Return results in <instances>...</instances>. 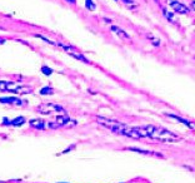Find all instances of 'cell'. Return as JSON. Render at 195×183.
Segmentation results:
<instances>
[{
  "mask_svg": "<svg viewBox=\"0 0 195 183\" xmlns=\"http://www.w3.org/2000/svg\"><path fill=\"white\" fill-rule=\"evenodd\" d=\"M145 132L146 136L151 139L160 140V142H166V143H171V142H178L180 138L176 134H174L173 132L164 129L162 127H156V126H145Z\"/></svg>",
  "mask_w": 195,
  "mask_h": 183,
  "instance_id": "obj_1",
  "label": "cell"
},
{
  "mask_svg": "<svg viewBox=\"0 0 195 183\" xmlns=\"http://www.w3.org/2000/svg\"><path fill=\"white\" fill-rule=\"evenodd\" d=\"M98 123L101 124V126H104L105 128L110 129L114 133H118V134H123L125 133V129L128 128V126H125V124L118 122V120H112V119H108V118H103V117H98L96 118Z\"/></svg>",
  "mask_w": 195,
  "mask_h": 183,
  "instance_id": "obj_2",
  "label": "cell"
},
{
  "mask_svg": "<svg viewBox=\"0 0 195 183\" xmlns=\"http://www.w3.org/2000/svg\"><path fill=\"white\" fill-rule=\"evenodd\" d=\"M0 90L3 92H9V93H31V87H24V85H18L15 83L11 82H5V80H0Z\"/></svg>",
  "mask_w": 195,
  "mask_h": 183,
  "instance_id": "obj_3",
  "label": "cell"
},
{
  "mask_svg": "<svg viewBox=\"0 0 195 183\" xmlns=\"http://www.w3.org/2000/svg\"><path fill=\"white\" fill-rule=\"evenodd\" d=\"M38 112L41 114H50V113H54V112H65L64 108L60 105H56L54 103H44L38 107Z\"/></svg>",
  "mask_w": 195,
  "mask_h": 183,
  "instance_id": "obj_4",
  "label": "cell"
},
{
  "mask_svg": "<svg viewBox=\"0 0 195 183\" xmlns=\"http://www.w3.org/2000/svg\"><path fill=\"white\" fill-rule=\"evenodd\" d=\"M168 4L173 8V10L179 13V14H188L189 13V9L186 8L184 4L179 3V2H175V0H168Z\"/></svg>",
  "mask_w": 195,
  "mask_h": 183,
  "instance_id": "obj_5",
  "label": "cell"
},
{
  "mask_svg": "<svg viewBox=\"0 0 195 183\" xmlns=\"http://www.w3.org/2000/svg\"><path fill=\"white\" fill-rule=\"evenodd\" d=\"M30 126L35 129H39V130H43L46 128V122L43 120V119H31L30 122Z\"/></svg>",
  "mask_w": 195,
  "mask_h": 183,
  "instance_id": "obj_6",
  "label": "cell"
},
{
  "mask_svg": "<svg viewBox=\"0 0 195 183\" xmlns=\"http://www.w3.org/2000/svg\"><path fill=\"white\" fill-rule=\"evenodd\" d=\"M112 30L115 33L116 35H119V38H120V39L126 40V41H130V40H131V39H130V37H129L128 34H126V33H125L123 29H120L119 27H115V25H113V27H112Z\"/></svg>",
  "mask_w": 195,
  "mask_h": 183,
  "instance_id": "obj_7",
  "label": "cell"
},
{
  "mask_svg": "<svg viewBox=\"0 0 195 183\" xmlns=\"http://www.w3.org/2000/svg\"><path fill=\"white\" fill-rule=\"evenodd\" d=\"M70 122V118L68 117L66 114H63V115H58V117L55 118V123L58 124L59 127H61V126H68Z\"/></svg>",
  "mask_w": 195,
  "mask_h": 183,
  "instance_id": "obj_8",
  "label": "cell"
},
{
  "mask_svg": "<svg viewBox=\"0 0 195 183\" xmlns=\"http://www.w3.org/2000/svg\"><path fill=\"white\" fill-rule=\"evenodd\" d=\"M168 117H170V118H173V119H176V120H179L180 123H183V124H185L186 127H189V128H191V129H195V124L194 123H191V122H189V120H186V119H184V118H180V117H178V115H174V114H166Z\"/></svg>",
  "mask_w": 195,
  "mask_h": 183,
  "instance_id": "obj_9",
  "label": "cell"
},
{
  "mask_svg": "<svg viewBox=\"0 0 195 183\" xmlns=\"http://www.w3.org/2000/svg\"><path fill=\"white\" fill-rule=\"evenodd\" d=\"M24 122H25V118H24V117H16V118L13 119V120H8V119L4 118V124H11V126H15V127H20V126H23Z\"/></svg>",
  "mask_w": 195,
  "mask_h": 183,
  "instance_id": "obj_10",
  "label": "cell"
},
{
  "mask_svg": "<svg viewBox=\"0 0 195 183\" xmlns=\"http://www.w3.org/2000/svg\"><path fill=\"white\" fill-rule=\"evenodd\" d=\"M0 102H2V103H8V104L24 105V103H23L21 99H19V98H13V97H10V98H2V99H0Z\"/></svg>",
  "mask_w": 195,
  "mask_h": 183,
  "instance_id": "obj_11",
  "label": "cell"
},
{
  "mask_svg": "<svg viewBox=\"0 0 195 183\" xmlns=\"http://www.w3.org/2000/svg\"><path fill=\"white\" fill-rule=\"evenodd\" d=\"M53 93H54V90H53V88H50V87L43 88L40 90V94H43V95H52Z\"/></svg>",
  "mask_w": 195,
  "mask_h": 183,
  "instance_id": "obj_12",
  "label": "cell"
},
{
  "mask_svg": "<svg viewBox=\"0 0 195 183\" xmlns=\"http://www.w3.org/2000/svg\"><path fill=\"white\" fill-rule=\"evenodd\" d=\"M74 58H76V59H79V60H81V62H84V63H89V60L86 59V58H84L81 54H79L78 52H75V53H73L71 54Z\"/></svg>",
  "mask_w": 195,
  "mask_h": 183,
  "instance_id": "obj_13",
  "label": "cell"
},
{
  "mask_svg": "<svg viewBox=\"0 0 195 183\" xmlns=\"http://www.w3.org/2000/svg\"><path fill=\"white\" fill-rule=\"evenodd\" d=\"M130 151H134V152H138V153H143V154H150V156H153V154H156V153H154V152H149V151H141V149H138V148H129ZM156 156H159V154H156Z\"/></svg>",
  "mask_w": 195,
  "mask_h": 183,
  "instance_id": "obj_14",
  "label": "cell"
},
{
  "mask_svg": "<svg viewBox=\"0 0 195 183\" xmlns=\"http://www.w3.org/2000/svg\"><path fill=\"white\" fill-rule=\"evenodd\" d=\"M85 6L88 8V9L89 10H95V4H93V2H91V0H86V3H85Z\"/></svg>",
  "mask_w": 195,
  "mask_h": 183,
  "instance_id": "obj_15",
  "label": "cell"
},
{
  "mask_svg": "<svg viewBox=\"0 0 195 183\" xmlns=\"http://www.w3.org/2000/svg\"><path fill=\"white\" fill-rule=\"evenodd\" d=\"M148 38H150V39H151V43L154 44V45H159V44H160V40H159L158 38H154L151 34H149V35H148Z\"/></svg>",
  "mask_w": 195,
  "mask_h": 183,
  "instance_id": "obj_16",
  "label": "cell"
},
{
  "mask_svg": "<svg viewBox=\"0 0 195 183\" xmlns=\"http://www.w3.org/2000/svg\"><path fill=\"white\" fill-rule=\"evenodd\" d=\"M41 70H43V73L46 74V75H50V74L53 73V70L50 69V68H48V66H43V68H41Z\"/></svg>",
  "mask_w": 195,
  "mask_h": 183,
  "instance_id": "obj_17",
  "label": "cell"
},
{
  "mask_svg": "<svg viewBox=\"0 0 195 183\" xmlns=\"http://www.w3.org/2000/svg\"><path fill=\"white\" fill-rule=\"evenodd\" d=\"M164 14L166 15V18H168L169 20H173V19H174V14H173V13L168 11V10H164Z\"/></svg>",
  "mask_w": 195,
  "mask_h": 183,
  "instance_id": "obj_18",
  "label": "cell"
},
{
  "mask_svg": "<svg viewBox=\"0 0 195 183\" xmlns=\"http://www.w3.org/2000/svg\"><path fill=\"white\" fill-rule=\"evenodd\" d=\"M36 38H40V39H43L44 41H46V43L52 44V45H55V41H52V40H49V39H46V38H44V37H41V35H36Z\"/></svg>",
  "mask_w": 195,
  "mask_h": 183,
  "instance_id": "obj_19",
  "label": "cell"
},
{
  "mask_svg": "<svg viewBox=\"0 0 195 183\" xmlns=\"http://www.w3.org/2000/svg\"><path fill=\"white\" fill-rule=\"evenodd\" d=\"M123 2H124V4L129 5V6H135V3L133 2V0H123Z\"/></svg>",
  "mask_w": 195,
  "mask_h": 183,
  "instance_id": "obj_20",
  "label": "cell"
},
{
  "mask_svg": "<svg viewBox=\"0 0 195 183\" xmlns=\"http://www.w3.org/2000/svg\"><path fill=\"white\" fill-rule=\"evenodd\" d=\"M5 41H6L5 39H3V38H0V45H2V44H4V43H5Z\"/></svg>",
  "mask_w": 195,
  "mask_h": 183,
  "instance_id": "obj_21",
  "label": "cell"
},
{
  "mask_svg": "<svg viewBox=\"0 0 195 183\" xmlns=\"http://www.w3.org/2000/svg\"><path fill=\"white\" fill-rule=\"evenodd\" d=\"M68 3H70V4H75L76 3V0H66Z\"/></svg>",
  "mask_w": 195,
  "mask_h": 183,
  "instance_id": "obj_22",
  "label": "cell"
},
{
  "mask_svg": "<svg viewBox=\"0 0 195 183\" xmlns=\"http://www.w3.org/2000/svg\"><path fill=\"white\" fill-rule=\"evenodd\" d=\"M191 6H193V9L195 10V2H193V3H191Z\"/></svg>",
  "mask_w": 195,
  "mask_h": 183,
  "instance_id": "obj_23",
  "label": "cell"
}]
</instances>
